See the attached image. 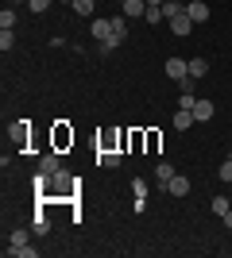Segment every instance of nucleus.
<instances>
[{
	"label": "nucleus",
	"mask_w": 232,
	"mask_h": 258,
	"mask_svg": "<svg viewBox=\"0 0 232 258\" xmlns=\"http://www.w3.org/2000/svg\"><path fill=\"white\" fill-rule=\"evenodd\" d=\"M159 143H163V139H159V131H147V151H159Z\"/></svg>",
	"instance_id": "28"
},
{
	"label": "nucleus",
	"mask_w": 232,
	"mask_h": 258,
	"mask_svg": "<svg viewBox=\"0 0 232 258\" xmlns=\"http://www.w3.org/2000/svg\"><path fill=\"white\" fill-rule=\"evenodd\" d=\"M194 100H198L194 93H178V108H190V112H194Z\"/></svg>",
	"instance_id": "26"
},
{
	"label": "nucleus",
	"mask_w": 232,
	"mask_h": 258,
	"mask_svg": "<svg viewBox=\"0 0 232 258\" xmlns=\"http://www.w3.org/2000/svg\"><path fill=\"white\" fill-rule=\"evenodd\" d=\"M190 189H194V181H190L186 173H174V177H170V185H166V193H170V197H186Z\"/></svg>",
	"instance_id": "2"
},
{
	"label": "nucleus",
	"mask_w": 232,
	"mask_h": 258,
	"mask_svg": "<svg viewBox=\"0 0 232 258\" xmlns=\"http://www.w3.org/2000/svg\"><path fill=\"white\" fill-rule=\"evenodd\" d=\"M0 27H16V8H12V4L0 12Z\"/></svg>",
	"instance_id": "21"
},
{
	"label": "nucleus",
	"mask_w": 232,
	"mask_h": 258,
	"mask_svg": "<svg viewBox=\"0 0 232 258\" xmlns=\"http://www.w3.org/2000/svg\"><path fill=\"white\" fill-rule=\"evenodd\" d=\"M39 170H43V173H58V170H62L58 154H55V151H51V154H43V158H39Z\"/></svg>",
	"instance_id": "12"
},
{
	"label": "nucleus",
	"mask_w": 232,
	"mask_h": 258,
	"mask_svg": "<svg viewBox=\"0 0 232 258\" xmlns=\"http://www.w3.org/2000/svg\"><path fill=\"white\" fill-rule=\"evenodd\" d=\"M12 139L20 143V147L27 143V119H20V123H16V131H12Z\"/></svg>",
	"instance_id": "22"
},
{
	"label": "nucleus",
	"mask_w": 232,
	"mask_h": 258,
	"mask_svg": "<svg viewBox=\"0 0 232 258\" xmlns=\"http://www.w3.org/2000/svg\"><path fill=\"white\" fill-rule=\"evenodd\" d=\"M55 151H66V147H74V131L66 127V123H55Z\"/></svg>",
	"instance_id": "3"
},
{
	"label": "nucleus",
	"mask_w": 232,
	"mask_h": 258,
	"mask_svg": "<svg viewBox=\"0 0 232 258\" xmlns=\"http://www.w3.org/2000/svg\"><path fill=\"white\" fill-rule=\"evenodd\" d=\"M174 166H170V162H159V166H155V177H159V185H170V177H174Z\"/></svg>",
	"instance_id": "13"
},
{
	"label": "nucleus",
	"mask_w": 232,
	"mask_h": 258,
	"mask_svg": "<svg viewBox=\"0 0 232 258\" xmlns=\"http://www.w3.org/2000/svg\"><path fill=\"white\" fill-rule=\"evenodd\" d=\"M74 12L77 16H93V0H74Z\"/></svg>",
	"instance_id": "24"
},
{
	"label": "nucleus",
	"mask_w": 232,
	"mask_h": 258,
	"mask_svg": "<svg viewBox=\"0 0 232 258\" xmlns=\"http://www.w3.org/2000/svg\"><path fill=\"white\" fill-rule=\"evenodd\" d=\"M31 231H35V235H47V231H51V220H47L43 212H35L31 216Z\"/></svg>",
	"instance_id": "14"
},
{
	"label": "nucleus",
	"mask_w": 232,
	"mask_h": 258,
	"mask_svg": "<svg viewBox=\"0 0 232 258\" xmlns=\"http://www.w3.org/2000/svg\"><path fill=\"white\" fill-rule=\"evenodd\" d=\"M186 74H190L186 58H170V62H166V77H174V81H178V77H186Z\"/></svg>",
	"instance_id": "8"
},
{
	"label": "nucleus",
	"mask_w": 232,
	"mask_h": 258,
	"mask_svg": "<svg viewBox=\"0 0 232 258\" xmlns=\"http://www.w3.org/2000/svg\"><path fill=\"white\" fill-rule=\"evenodd\" d=\"M8 4H27V0H8Z\"/></svg>",
	"instance_id": "31"
},
{
	"label": "nucleus",
	"mask_w": 232,
	"mask_h": 258,
	"mask_svg": "<svg viewBox=\"0 0 232 258\" xmlns=\"http://www.w3.org/2000/svg\"><path fill=\"white\" fill-rule=\"evenodd\" d=\"M120 12L128 16V20H144V16H147V0H124Z\"/></svg>",
	"instance_id": "5"
},
{
	"label": "nucleus",
	"mask_w": 232,
	"mask_h": 258,
	"mask_svg": "<svg viewBox=\"0 0 232 258\" xmlns=\"http://www.w3.org/2000/svg\"><path fill=\"white\" fill-rule=\"evenodd\" d=\"M209 74V62L205 58H190V77H205Z\"/></svg>",
	"instance_id": "17"
},
{
	"label": "nucleus",
	"mask_w": 232,
	"mask_h": 258,
	"mask_svg": "<svg viewBox=\"0 0 232 258\" xmlns=\"http://www.w3.org/2000/svg\"><path fill=\"white\" fill-rule=\"evenodd\" d=\"M97 162H101V166H109V170H116V166H120V151H101Z\"/></svg>",
	"instance_id": "15"
},
{
	"label": "nucleus",
	"mask_w": 232,
	"mask_h": 258,
	"mask_svg": "<svg viewBox=\"0 0 232 258\" xmlns=\"http://www.w3.org/2000/svg\"><path fill=\"white\" fill-rule=\"evenodd\" d=\"M186 12V4H178V0H163V16L166 20H174V16H182Z\"/></svg>",
	"instance_id": "16"
},
{
	"label": "nucleus",
	"mask_w": 232,
	"mask_h": 258,
	"mask_svg": "<svg viewBox=\"0 0 232 258\" xmlns=\"http://www.w3.org/2000/svg\"><path fill=\"white\" fill-rule=\"evenodd\" d=\"M224 227H228V231H232V208H228V212H224Z\"/></svg>",
	"instance_id": "29"
},
{
	"label": "nucleus",
	"mask_w": 232,
	"mask_h": 258,
	"mask_svg": "<svg viewBox=\"0 0 232 258\" xmlns=\"http://www.w3.org/2000/svg\"><path fill=\"white\" fill-rule=\"evenodd\" d=\"M186 16L194 23H205V20H209V4H205V0H190V4H186Z\"/></svg>",
	"instance_id": "4"
},
{
	"label": "nucleus",
	"mask_w": 232,
	"mask_h": 258,
	"mask_svg": "<svg viewBox=\"0 0 232 258\" xmlns=\"http://www.w3.org/2000/svg\"><path fill=\"white\" fill-rule=\"evenodd\" d=\"M147 4H155V8H163V0H147Z\"/></svg>",
	"instance_id": "30"
},
{
	"label": "nucleus",
	"mask_w": 232,
	"mask_h": 258,
	"mask_svg": "<svg viewBox=\"0 0 232 258\" xmlns=\"http://www.w3.org/2000/svg\"><path fill=\"white\" fill-rule=\"evenodd\" d=\"M27 8H31L35 16H43V12L51 8V0H27Z\"/></svg>",
	"instance_id": "25"
},
{
	"label": "nucleus",
	"mask_w": 232,
	"mask_h": 258,
	"mask_svg": "<svg viewBox=\"0 0 232 258\" xmlns=\"http://www.w3.org/2000/svg\"><path fill=\"white\" fill-rule=\"evenodd\" d=\"M178 93H194V77H178Z\"/></svg>",
	"instance_id": "27"
},
{
	"label": "nucleus",
	"mask_w": 232,
	"mask_h": 258,
	"mask_svg": "<svg viewBox=\"0 0 232 258\" xmlns=\"http://www.w3.org/2000/svg\"><path fill=\"white\" fill-rule=\"evenodd\" d=\"M20 247H27V231H23V227H16V231L8 235V254H16Z\"/></svg>",
	"instance_id": "11"
},
{
	"label": "nucleus",
	"mask_w": 232,
	"mask_h": 258,
	"mask_svg": "<svg viewBox=\"0 0 232 258\" xmlns=\"http://www.w3.org/2000/svg\"><path fill=\"white\" fill-rule=\"evenodd\" d=\"M217 173H221V181H224V185H232V158H224Z\"/></svg>",
	"instance_id": "23"
},
{
	"label": "nucleus",
	"mask_w": 232,
	"mask_h": 258,
	"mask_svg": "<svg viewBox=\"0 0 232 258\" xmlns=\"http://www.w3.org/2000/svg\"><path fill=\"white\" fill-rule=\"evenodd\" d=\"M209 208H213V212H217V216H224V212H228V197H213V201H209Z\"/></svg>",
	"instance_id": "20"
},
{
	"label": "nucleus",
	"mask_w": 232,
	"mask_h": 258,
	"mask_svg": "<svg viewBox=\"0 0 232 258\" xmlns=\"http://www.w3.org/2000/svg\"><path fill=\"white\" fill-rule=\"evenodd\" d=\"M170 31H174V35H190V31H194V20L182 12V16H174V20H170Z\"/></svg>",
	"instance_id": "10"
},
{
	"label": "nucleus",
	"mask_w": 232,
	"mask_h": 258,
	"mask_svg": "<svg viewBox=\"0 0 232 258\" xmlns=\"http://www.w3.org/2000/svg\"><path fill=\"white\" fill-rule=\"evenodd\" d=\"M74 177H70L66 170H58V173H51V193L47 197H66V193H74Z\"/></svg>",
	"instance_id": "1"
},
{
	"label": "nucleus",
	"mask_w": 232,
	"mask_h": 258,
	"mask_svg": "<svg viewBox=\"0 0 232 258\" xmlns=\"http://www.w3.org/2000/svg\"><path fill=\"white\" fill-rule=\"evenodd\" d=\"M62 4H70V8H74V0H62Z\"/></svg>",
	"instance_id": "32"
},
{
	"label": "nucleus",
	"mask_w": 232,
	"mask_h": 258,
	"mask_svg": "<svg viewBox=\"0 0 232 258\" xmlns=\"http://www.w3.org/2000/svg\"><path fill=\"white\" fill-rule=\"evenodd\" d=\"M16 46V31L12 27H0V50H12Z\"/></svg>",
	"instance_id": "18"
},
{
	"label": "nucleus",
	"mask_w": 232,
	"mask_h": 258,
	"mask_svg": "<svg viewBox=\"0 0 232 258\" xmlns=\"http://www.w3.org/2000/svg\"><path fill=\"white\" fill-rule=\"evenodd\" d=\"M213 112H217V108H213V100H194V119H198V123H205V119H213Z\"/></svg>",
	"instance_id": "7"
},
{
	"label": "nucleus",
	"mask_w": 232,
	"mask_h": 258,
	"mask_svg": "<svg viewBox=\"0 0 232 258\" xmlns=\"http://www.w3.org/2000/svg\"><path fill=\"white\" fill-rule=\"evenodd\" d=\"M144 20H147V23H155V27H159V23H163L166 16H163V8H155V4H147V16H144Z\"/></svg>",
	"instance_id": "19"
},
{
	"label": "nucleus",
	"mask_w": 232,
	"mask_h": 258,
	"mask_svg": "<svg viewBox=\"0 0 232 258\" xmlns=\"http://www.w3.org/2000/svg\"><path fill=\"white\" fill-rule=\"evenodd\" d=\"M170 123H174L178 131H190V127H194V112H190V108H178V112H174V119H170Z\"/></svg>",
	"instance_id": "9"
},
{
	"label": "nucleus",
	"mask_w": 232,
	"mask_h": 258,
	"mask_svg": "<svg viewBox=\"0 0 232 258\" xmlns=\"http://www.w3.org/2000/svg\"><path fill=\"white\" fill-rule=\"evenodd\" d=\"M89 35H93L97 43H105V39L112 35V20H93V23H89Z\"/></svg>",
	"instance_id": "6"
},
{
	"label": "nucleus",
	"mask_w": 232,
	"mask_h": 258,
	"mask_svg": "<svg viewBox=\"0 0 232 258\" xmlns=\"http://www.w3.org/2000/svg\"><path fill=\"white\" fill-rule=\"evenodd\" d=\"M120 4H124V0H120Z\"/></svg>",
	"instance_id": "33"
}]
</instances>
